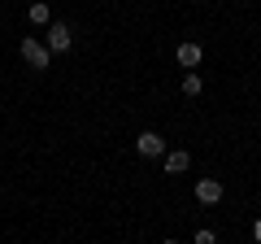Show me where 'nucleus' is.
Masks as SVG:
<instances>
[{
	"mask_svg": "<svg viewBox=\"0 0 261 244\" xmlns=\"http://www.w3.org/2000/svg\"><path fill=\"white\" fill-rule=\"evenodd\" d=\"M252 240L261 244V218H257V223H252Z\"/></svg>",
	"mask_w": 261,
	"mask_h": 244,
	"instance_id": "nucleus-9",
	"label": "nucleus"
},
{
	"mask_svg": "<svg viewBox=\"0 0 261 244\" xmlns=\"http://www.w3.org/2000/svg\"><path fill=\"white\" fill-rule=\"evenodd\" d=\"M200 57H205V48L196 44V39H183V44L174 48V61H178L183 70H196V66H200Z\"/></svg>",
	"mask_w": 261,
	"mask_h": 244,
	"instance_id": "nucleus-3",
	"label": "nucleus"
},
{
	"mask_svg": "<svg viewBox=\"0 0 261 244\" xmlns=\"http://www.w3.org/2000/svg\"><path fill=\"white\" fill-rule=\"evenodd\" d=\"M48 48L53 53H70L74 48V31L65 27V22H48Z\"/></svg>",
	"mask_w": 261,
	"mask_h": 244,
	"instance_id": "nucleus-2",
	"label": "nucleus"
},
{
	"mask_svg": "<svg viewBox=\"0 0 261 244\" xmlns=\"http://www.w3.org/2000/svg\"><path fill=\"white\" fill-rule=\"evenodd\" d=\"M196 201H200V205H218V201H222V183H218V179H200V183H196Z\"/></svg>",
	"mask_w": 261,
	"mask_h": 244,
	"instance_id": "nucleus-6",
	"label": "nucleus"
},
{
	"mask_svg": "<svg viewBox=\"0 0 261 244\" xmlns=\"http://www.w3.org/2000/svg\"><path fill=\"white\" fill-rule=\"evenodd\" d=\"M200 87H205V83H200V75L187 70V75H183V96H200Z\"/></svg>",
	"mask_w": 261,
	"mask_h": 244,
	"instance_id": "nucleus-8",
	"label": "nucleus"
},
{
	"mask_svg": "<svg viewBox=\"0 0 261 244\" xmlns=\"http://www.w3.org/2000/svg\"><path fill=\"white\" fill-rule=\"evenodd\" d=\"M18 53H22V61H27L31 70H39V75H44V70H48V61H53V48H48V44H39V39H22V44H18Z\"/></svg>",
	"mask_w": 261,
	"mask_h": 244,
	"instance_id": "nucleus-1",
	"label": "nucleus"
},
{
	"mask_svg": "<svg viewBox=\"0 0 261 244\" xmlns=\"http://www.w3.org/2000/svg\"><path fill=\"white\" fill-rule=\"evenodd\" d=\"M135 153H140V157H166V140H161L157 131H144L140 140H135Z\"/></svg>",
	"mask_w": 261,
	"mask_h": 244,
	"instance_id": "nucleus-4",
	"label": "nucleus"
},
{
	"mask_svg": "<svg viewBox=\"0 0 261 244\" xmlns=\"http://www.w3.org/2000/svg\"><path fill=\"white\" fill-rule=\"evenodd\" d=\"M161 166H166V175H183V170L192 166V153H187V149H166Z\"/></svg>",
	"mask_w": 261,
	"mask_h": 244,
	"instance_id": "nucleus-5",
	"label": "nucleus"
},
{
	"mask_svg": "<svg viewBox=\"0 0 261 244\" xmlns=\"http://www.w3.org/2000/svg\"><path fill=\"white\" fill-rule=\"evenodd\" d=\"M27 18L35 22V27H48V22H53V5H31Z\"/></svg>",
	"mask_w": 261,
	"mask_h": 244,
	"instance_id": "nucleus-7",
	"label": "nucleus"
}]
</instances>
